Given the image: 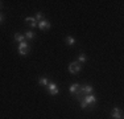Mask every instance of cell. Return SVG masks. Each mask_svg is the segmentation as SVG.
<instances>
[{
    "mask_svg": "<svg viewBox=\"0 0 124 119\" xmlns=\"http://www.w3.org/2000/svg\"><path fill=\"white\" fill-rule=\"evenodd\" d=\"M111 117L114 119H123V111L119 109V107H115V109H112V111H111Z\"/></svg>",
    "mask_w": 124,
    "mask_h": 119,
    "instance_id": "cell-6",
    "label": "cell"
},
{
    "mask_svg": "<svg viewBox=\"0 0 124 119\" xmlns=\"http://www.w3.org/2000/svg\"><path fill=\"white\" fill-rule=\"evenodd\" d=\"M82 101H83V102H86L87 105H88V107H90L91 105H95L98 99H96V97L94 94H87V95H85V97H83V99H82Z\"/></svg>",
    "mask_w": 124,
    "mask_h": 119,
    "instance_id": "cell-4",
    "label": "cell"
},
{
    "mask_svg": "<svg viewBox=\"0 0 124 119\" xmlns=\"http://www.w3.org/2000/svg\"><path fill=\"white\" fill-rule=\"evenodd\" d=\"M34 19H36V21L38 23V21H41V20H44V15L41 13V12H37V13H36V17H34Z\"/></svg>",
    "mask_w": 124,
    "mask_h": 119,
    "instance_id": "cell-13",
    "label": "cell"
},
{
    "mask_svg": "<svg viewBox=\"0 0 124 119\" xmlns=\"http://www.w3.org/2000/svg\"><path fill=\"white\" fill-rule=\"evenodd\" d=\"M34 20V17H32V16H28V17H25V21L26 23H32Z\"/></svg>",
    "mask_w": 124,
    "mask_h": 119,
    "instance_id": "cell-15",
    "label": "cell"
},
{
    "mask_svg": "<svg viewBox=\"0 0 124 119\" xmlns=\"http://www.w3.org/2000/svg\"><path fill=\"white\" fill-rule=\"evenodd\" d=\"M82 69V64H79L78 61H73L69 64V71L71 74H78Z\"/></svg>",
    "mask_w": 124,
    "mask_h": 119,
    "instance_id": "cell-2",
    "label": "cell"
},
{
    "mask_svg": "<svg viewBox=\"0 0 124 119\" xmlns=\"http://www.w3.org/2000/svg\"><path fill=\"white\" fill-rule=\"evenodd\" d=\"M87 61V56L85 54V53H81V54L78 56V62L79 64H83V62Z\"/></svg>",
    "mask_w": 124,
    "mask_h": 119,
    "instance_id": "cell-12",
    "label": "cell"
},
{
    "mask_svg": "<svg viewBox=\"0 0 124 119\" xmlns=\"http://www.w3.org/2000/svg\"><path fill=\"white\" fill-rule=\"evenodd\" d=\"M48 83H49V81H48V78H46V77H40V78H38V85L48 86Z\"/></svg>",
    "mask_w": 124,
    "mask_h": 119,
    "instance_id": "cell-11",
    "label": "cell"
},
{
    "mask_svg": "<svg viewBox=\"0 0 124 119\" xmlns=\"http://www.w3.org/2000/svg\"><path fill=\"white\" fill-rule=\"evenodd\" d=\"M17 50H19L20 56H26L29 52H31V46H29V44L26 42V41H23V42L19 44V48H17Z\"/></svg>",
    "mask_w": 124,
    "mask_h": 119,
    "instance_id": "cell-1",
    "label": "cell"
},
{
    "mask_svg": "<svg viewBox=\"0 0 124 119\" xmlns=\"http://www.w3.org/2000/svg\"><path fill=\"white\" fill-rule=\"evenodd\" d=\"M65 41H66V44H67L69 46H73V45L77 42V40H75L74 37H71V36H67V37L65 38Z\"/></svg>",
    "mask_w": 124,
    "mask_h": 119,
    "instance_id": "cell-9",
    "label": "cell"
},
{
    "mask_svg": "<svg viewBox=\"0 0 124 119\" xmlns=\"http://www.w3.org/2000/svg\"><path fill=\"white\" fill-rule=\"evenodd\" d=\"M1 8H3V3L0 1V9H1Z\"/></svg>",
    "mask_w": 124,
    "mask_h": 119,
    "instance_id": "cell-17",
    "label": "cell"
},
{
    "mask_svg": "<svg viewBox=\"0 0 124 119\" xmlns=\"http://www.w3.org/2000/svg\"><path fill=\"white\" fill-rule=\"evenodd\" d=\"M46 89H48L50 95H58V93H60V89H58V86L55 82H49L48 86H46Z\"/></svg>",
    "mask_w": 124,
    "mask_h": 119,
    "instance_id": "cell-3",
    "label": "cell"
},
{
    "mask_svg": "<svg viewBox=\"0 0 124 119\" xmlns=\"http://www.w3.org/2000/svg\"><path fill=\"white\" fill-rule=\"evenodd\" d=\"M29 26H31V28H37V21H36V19H34L33 21L29 24Z\"/></svg>",
    "mask_w": 124,
    "mask_h": 119,
    "instance_id": "cell-14",
    "label": "cell"
},
{
    "mask_svg": "<svg viewBox=\"0 0 124 119\" xmlns=\"http://www.w3.org/2000/svg\"><path fill=\"white\" fill-rule=\"evenodd\" d=\"M24 36H25V38H26V40H33V38L36 37V33H34L33 31H26Z\"/></svg>",
    "mask_w": 124,
    "mask_h": 119,
    "instance_id": "cell-10",
    "label": "cell"
},
{
    "mask_svg": "<svg viewBox=\"0 0 124 119\" xmlns=\"http://www.w3.org/2000/svg\"><path fill=\"white\" fill-rule=\"evenodd\" d=\"M81 91L85 95H87V94H93V91H94V87L91 85H81Z\"/></svg>",
    "mask_w": 124,
    "mask_h": 119,
    "instance_id": "cell-7",
    "label": "cell"
},
{
    "mask_svg": "<svg viewBox=\"0 0 124 119\" xmlns=\"http://www.w3.org/2000/svg\"><path fill=\"white\" fill-rule=\"evenodd\" d=\"M37 26L41 29V31H48V29H50V26H52V25H50V21H49V20H45V19H44V20H41V21L37 23Z\"/></svg>",
    "mask_w": 124,
    "mask_h": 119,
    "instance_id": "cell-5",
    "label": "cell"
},
{
    "mask_svg": "<svg viewBox=\"0 0 124 119\" xmlns=\"http://www.w3.org/2000/svg\"><path fill=\"white\" fill-rule=\"evenodd\" d=\"M3 21H4V15H3V13H0V24H1Z\"/></svg>",
    "mask_w": 124,
    "mask_h": 119,
    "instance_id": "cell-16",
    "label": "cell"
},
{
    "mask_svg": "<svg viewBox=\"0 0 124 119\" xmlns=\"http://www.w3.org/2000/svg\"><path fill=\"white\" fill-rule=\"evenodd\" d=\"M15 41H17V42H23V41H25V36L24 34H21V33H19V32H16L15 33Z\"/></svg>",
    "mask_w": 124,
    "mask_h": 119,
    "instance_id": "cell-8",
    "label": "cell"
}]
</instances>
